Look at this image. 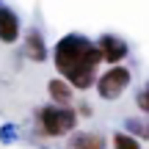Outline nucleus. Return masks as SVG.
Here are the masks:
<instances>
[{
    "mask_svg": "<svg viewBox=\"0 0 149 149\" xmlns=\"http://www.w3.org/2000/svg\"><path fill=\"white\" fill-rule=\"evenodd\" d=\"M53 64H55V72L72 83V88L88 91L97 83V72H100L102 55H100L97 42H91L88 36H83V33H66L53 47Z\"/></svg>",
    "mask_w": 149,
    "mask_h": 149,
    "instance_id": "obj_1",
    "label": "nucleus"
},
{
    "mask_svg": "<svg viewBox=\"0 0 149 149\" xmlns=\"http://www.w3.org/2000/svg\"><path fill=\"white\" fill-rule=\"evenodd\" d=\"M36 119H39L42 135H47V138H61V135L74 133L80 116H77V111H74L72 105H55V102H50V105H44V108L36 111Z\"/></svg>",
    "mask_w": 149,
    "mask_h": 149,
    "instance_id": "obj_2",
    "label": "nucleus"
},
{
    "mask_svg": "<svg viewBox=\"0 0 149 149\" xmlns=\"http://www.w3.org/2000/svg\"><path fill=\"white\" fill-rule=\"evenodd\" d=\"M130 83H133V72H130V66L113 64V66H108L102 74H97L94 88H97V97H100V100L116 102L119 97L130 88Z\"/></svg>",
    "mask_w": 149,
    "mask_h": 149,
    "instance_id": "obj_3",
    "label": "nucleus"
},
{
    "mask_svg": "<svg viewBox=\"0 0 149 149\" xmlns=\"http://www.w3.org/2000/svg\"><path fill=\"white\" fill-rule=\"evenodd\" d=\"M97 47H100V55L105 64H122L124 58L130 55V44L124 42L122 36H116V33H102L100 39H97Z\"/></svg>",
    "mask_w": 149,
    "mask_h": 149,
    "instance_id": "obj_4",
    "label": "nucleus"
},
{
    "mask_svg": "<svg viewBox=\"0 0 149 149\" xmlns=\"http://www.w3.org/2000/svg\"><path fill=\"white\" fill-rule=\"evenodd\" d=\"M19 33H22V25H19L17 11L8 8L6 3H0V42L14 44V42H19Z\"/></svg>",
    "mask_w": 149,
    "mask_h": 149,
    "instance_id": "obj_5",
    "label": "nucleus"
},
{
    "mask_svg": "<svg viewBox=\"0 0 149 149\" xmlns=\"http://www.w3.org/2000/svg\"><path fill=\"white\" fill-rule=\"evenodd\" d=\"M25 55L31 61H36V64H42V61H47V55H50V50H47V42H44V36H42V31H36V28H31V31L25 33Z\"/></svg>",
    "mask_w": 149,
    "mask_h": 149,
    "instance_id": "obj_6",
    "label": "nucleus"
},
{
    "mask_svg": "<svg viewBox=\"0 0 149 149\" xmlns=\"http://www.w3.org/2000/svg\"><path fill=\"white\" fill-rule=\"evenodd\" d=\"M69 149H105L108 141L102 133H91V130H74L69 133Z\"/></svg>",
    "mask_w": 149,
    "mask_h": 149,
    "instance_id": "obj_7",
    "label": "nucleus"
},
{
    "mask_svg": "<svg viewBox=\"0 0 149 149\" xmlns=\"http://www.w3.org/2000/svg\"><path fill=\"white\" fill-rule=\"evenodd\" d=\"M47 94H50V100H53L55 105H72V102H74V88H72V83H69V80H64L61 74L47 83Z\"/></svg>",
    "mask_w": 149,
    "mask_h": 149,
    "instance_id": "obj_8",
    "label": "nucleus"
},
{
    "mask_svg": "<svg viewBox=\"0 0 149 149\" xmlns=\"http://www.w3.org/2000/svg\"><path fill=\"white\" fill-rule=\"evenodd\" d=\"M124 130L130 135H135L138 141H149V119H127Z\"/></svg>",
    "mask_w": 149,
    "mask_h": 149,
    "instance_id": "obj_9",
    "label": "nucleus"
},
{
    "mask_svg": "<svg viewBox=\"0 0 149 149\" xmlns=\"http://www.w3.org/2000/svg\"><path fill=\"white\" fill-rule=\"evenodd\" d=\"M113 149H141V141L135 138V135H130L127 130L124 133H113Z\"/></svg>",
    "mask_w": 149,
    "mask_h": 149,
    "instance_id": "obj_10",
    "label": "nucleus"
},
{
    "mask_svg": "<svg viewBox=\"0 0 149 149\" xmlns=\"http://www.w3.org/2000/svg\"><path fill=\"white\" fill-rule=\"evenodd\" d=\"M135 108L149 116V83H144L138 91H135Z\"/></svg>",
    "mask_w": 149,
    "mask_h": 149,
    "instance_id": "obj_11",
    "label": "nucleus"
},
{
    "mask_svg": "<svg viewBox=\"0 0 149 149\" xmlns=\"http://www.w3.org/2000/svg\"><path fill=\"white\" fill-rule=\"evenodd\" d=\"M74 111H77V116H91V105H80V108H74Z\"/></svg>",
    "mask_w": 149,
    "mask_h": 149,
    "instance_id": "obj_12",
    "label": "nucleus"
}]
</instances>
